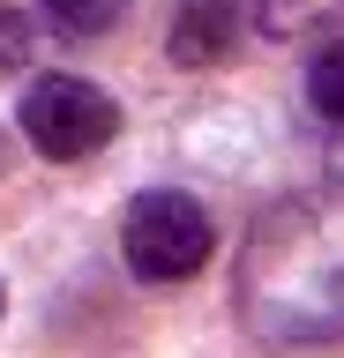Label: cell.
<instances>
[{"instance_id": "1", "label": "cell", "mask_w": 344, "mask_h": 358, "mask_svg": "<svg viewBox=\"0 0 344 358\" xmlns=\"http://www.w3.org/2000/svg\"><path fill=\"white\" fill-rule=\"evenodd\" d=\"M240 321L277 343L344 336V194H284L240 246Z\"/></svg>"}, {"instance_id": "2", "label": "cell", "mask_w": 344, "mask_h": 358, "mask_svg": "<svg viewBox=\"0 0 344 358\" xmlns=\"http://www.w3.org/2000/svg\"><path fill=\"white\" fill-rule=\"evenodd\" d=\"M209 246H217L209 209L195 194H180V187H150L120 217V262L135 268L142 284H187L209 262Z\"/></svg>"}, {"instance_id": "3", "label": "cell", "mask_w": 344, "mask_h": 358, "mask_svg": "<svg viewBox=\"0 0 344 358\" xmlns=\"http://www.w3.org/2000/svg\"><path fill=\"white\" fill-rule=\"evenodd\" d=\"M15 120H23V142L38 157H53V164H83V157H97L120 134V105L90 75H38L23 90Z\"/></svg>"}, {"instance_id": "4", "label": "cell", "mask_w": 344, "mask_h": 358, "mask_svg": "<svg viewBox=\"0 0 344 358\" xmlns=\"http://www.w3.org/2000/svg\"><path fill=\"white\" fill-rule=\"evenodd\" d=\"M165 45H172V60H180V67H217L232 45H240L232 0H180V15H172Z\"/></svg>"}, {"instance_id": "5", "label": "cell", "mask_w": 344, "mask_h": 358, "mask_svg": "<svg viewBox=\"0 0 344 358\" xmlns=\"http://www.w3.org/2000/svg\"><path fill=\"white\" fill-rule=\"evenodd\" d=\"M240 38H307L344 15V0H232Z\"/></svg>"}, {"instance_id": "6", "label": "cell", "mask_w": 344, "mask_h": 358, "mask_svg": "<svg viewBox=\"0 0 344 358\" xmlns=\"http://www.w3.org/2000/svg\"><path fill=\"white\" fill-rule=\"evenodd\" d=\"M307 105H315L322 120L344 134V38H337V45H322L315 60H307Z\"/></svg>"}, {"instance_id": "7", "label": "cell", "mask_w": 344, "mask_h": 358, "mask_svg": "<svg viewBox=\"0 0 344 358\" xmlns=\"http://www.w3.org/2000/svg\"><path fill=\"white\" fill-rule=\"evenodd\" d=\"M38 8H46V15L60 22L68 38H97V30H113V22L128 15L135 0H38Z\"/></svg>"}, {"instance_id": "8", "label": "cell", "mask_w": 344, "mask_h": 358, "mask_svg": "<svg viewBox=\"0 0 344 358\" xmlns=\"http://www.w3.org/2000/svg\"><path fill=\"white\" fill-rule=\"evenodd\" d=\"M23 52H30V22L15 8H0V67H15Z\"/></svg>"}, {"instance_id": "9", "label": "cell", "mask_w": 344, "mask_h": 358, "mask_svg": "<svg viewBox=\"0 0 344 358\" xmlns=\"http://www.w3.org/2000/svg\"><path fill=\"white\" fill-rule=\"evenodd\" d=\"M337 179H344V142H337Z\"/></svg>"}]
</instances>
